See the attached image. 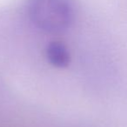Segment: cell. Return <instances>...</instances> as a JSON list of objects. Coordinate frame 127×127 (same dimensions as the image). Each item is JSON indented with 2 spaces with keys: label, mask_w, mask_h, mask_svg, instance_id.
<instances>
[{
  "label": "cell",
  "mask_w": 127,
  "mask_h": 127,
  "mask_svg": "<svg viewBox=\"0 0 127 127\" xmlns=\"http://www.w3.org/2000/svg\"><path fill=\"white\" fill-rule=\"evenodd\" d=\"M28 14L39 30L59 33L72 24L74 10L71 0H29Z\"/></svg>",
  "instance_id": "6da1fadb"
},
{
  "label": "cell",
  "mask_w": 127,
  "mask_h": 127,
  "mask_svg": "<svg viewBox=\"0 0 127 127\" xmlns=\"http://www.w3.org/2000/svg\"><path fill=\"white\" fill-rule=\"evenodd\" d=\"M47 60L51 65L57 68H65L71 63V54L64 43L51 41L45 49Z\"/></svg>",
  "instance_id": "7a4b0ae2"
}]
</instances>
